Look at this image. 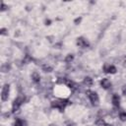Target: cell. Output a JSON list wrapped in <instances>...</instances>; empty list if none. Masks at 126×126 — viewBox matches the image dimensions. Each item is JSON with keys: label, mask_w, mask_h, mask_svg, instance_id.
Returning a JSON list of instances; mask_svg holds the SVG:
<instances>
[{"label": "cell", "mask_w": 126, "mask_h": 126, "mask_svg": "<svg viewBox=\"0 0 126 126\" xmlns=\"http://www.w3.org/2000/svg\"><path fill=\"white\" fill-rule=\"evenodd\" d=\"M67 102H68L67 100H56V101H53L52 102H51V106L63 109L65 107V105L67 104Z\"/></svg>", "instance_id": "6da1fadb"}, {"label": "cell", "mask_w": 126, "mask_h": 126, "mask_svg": "<svg viewBox=\"0 0 126 126\" xmlns=\"http://www.w3.org/2000/svg\"><path fill=\"white\" fill-rule=\"evenodd\" d=\"M9 97V86L5 85L2 89V93H1V99L2 101H7Z\"/></svg>", "instance_id": "7a4b0ae2"}, {"label": "cell", "mask_w": 126, "mask_h": 126, "mask_svg": "<svg viewBox=\"0 0 126 126\" xmlns=\"http://www.w3.org/2000/svg\"><path fill=\"white\" fill-rule=\"evenodd\" d=\"M89 97H90L91 101L93 102L94 104H99V96L97 95V93H94V92H89Z\"/></svg>", "instance_id": "3957f363"}, {"label": "cell", "mask_w": 126, "mask_h": 126, "mask_svg": "<svg viewBox=\"0 0 126 126\" xmlns=\"http://www.w3.org/2000/svg\"><path fill=\"white\" fill-rule=\"evenodd\" d=\"M104 70L107 73H111V74H114L116 72V68L112 65H105L104 67Z\"/></svg>", "instance_id": "277c9868"}, {"label": "cell", "mask_w": 126, "mask_h": 126, "mask_svg": "<svg viewBox=\"0 0 126 126\" xmlns=\"http://www.w3.org/2000/svg\"><path fill=\"white\" fill-rule=\"evenodd\" d=\"M101 87L104 89H108L111 86V83H110V81L108 80V79L105 78V79H102V80H101Z\"/></svg>", "instance_id": "5b68a950"}, {"label": "cell", "mask_w": 126, "mask_h": 126, "mask_svg": "<svg viewBox=\"0 0 126 126\" xmlns=\"http://www.w3.org/2000/svg\"><path fill=\"white\" fill-rule=\"evenodd\" d=\"M77 44L80 47H86V46H88V41H86V40H84L83 38H80L77 40Z\"/></svg>", "instance_id": "8992f818"}, {"label": "cell", "mask_w": 126, "mask_h": 126, "mask_svg": "<svg viewBox=\"0 0 126 126\" xmlns=\"http://www.w3.org/2000/svg\"><path fill=\"white\" fill-rule=\"evenodd\" d=\"M32 79L34 80V82L36 83H39L40 80V74L38 72H34L32 73Z\"/></svg>", "instance_id": "52a82bcc"}, {"label": "cell", "mask_w": 126, "mask_h": 126, "mask_svg": "<svg viewBox=\"0 0 126 126\" xmlns=\"http://www.w3.org/2000/svg\"><path fill=\"white\" fill-rule=\"evenodd\" d=\"M119 101H120V99H119L118 95H113V97H112V104L115 106H118L119 105Z\"/></svg>", "instance_id": "ba28073f"}, {"label": "cell", "mask_w": 126, "mask_h": 126, "mask_svg": "<svg viewBox=\"0 0 126 126\" xmlns=\"http://www.w3.org/2000/svg\"><path fill=\"white\" fill-rule=\"evenodd\" d=\"M84 85H86L87 87H90L93 85V80L90 78V77H86L84 79Z\"/></svg>", "instance_id": "9c48e42d"}, {"label": "cell", "mask_w": 126, "mask_h": 126, "mask_svg": "<svg viewBox=\"0 0 126 126\" xmlns=\"http://www.w3.org/2000/svg\"><path fill=\"white\" fill-rule=\"evenodd\" d=\"M25 123H24V121L21 120V119H17L15 121V124H14V126H24Z\"/></svg>", "instance_id": "30bf717a"}, {"label": "cell", "mask_w": 126, "mask_h": 126, "mask_svg": "<svg viewBox=\"0 0 126 126\" xmlns=\"http://www.w3.org/2000/svg\"><path fill=\"white\" fill-rule=\"evenodd\" d=\"M96 124L100 125V126H102V125H104V119H102V118H99L96 121Z\"/></svg>", "instance_id": "8fae6325"}, {"label": "cell", "mask_w": 126, "mask_h": 126, "mask_svg": "<svg viewBox=\"0 0 126 126\" xmlns=\"http://www.w3.org/2000/svg\"><path fill=\"white\" fill-rule=\"evenodd\" d=\"M73 60V55H71V54H69V55H67V57L65 58V61H66L67 63H70Z\"/></svg>", "instance_id": "7c38bea8"}, {"label": "cell", "mask_w": 126, "mask_h": 126, "mask_svg": "<svg viewBox=\"0 0 126 126\" xmlns=\"http://www.w3.org/2000/svg\"><path fill=\"white\" fill-rule=\"evenodd\" d=\"M119 118L122 120V121H125V120H126V113H125V112L120 113V114H119Z\"/></svg>", "instance_id": "4fadbf2b"}, {"label": "cell", "mask_w": 126, "mask_h": 126, "mask_svg": "<svg viewBox=\"0 0 126 126\" xmlns=\"http://www.w3.org/2000/svg\"><path fill=\"white\" fill-rule=\"evenodd\" d=\"M43 70H44L45 72H49L50 70H51V68H50L49 66H44V67H43Z\"/></svg>", "instance_id": "5bb4252c"}, {"label": "cell", "mask_w": 126, "mask_h": 126, "mask_svg": "<svg viewBox=\"0 0 126 126\" xmlns=\"http://www.w3.org/2000/svg\"><path fill=\"white\" fill-rule=\"evenodd\" d=\"M122 92H123V95H125L126 96V86L123 88V90H122Z\"/></svg>", "instance_id": "9a60e30c"}, {"label": "cell", "mask_w": 126, "mask_h": 126, "mask_svg": "<svg viewBox=\"0 0 126 126\" xmlns=\"http://www.w3.org/2000/svg\"><path fill=\"white\" fill-rule=\"evenodd\" d=\"M123 65H124V67H126V59L124 60V63H123Z\"/></svg>", "instance_id": "2e32d148"}, {"label": "cell", "mask_w": 126, "mask_h": 126, "mask_svg": "<svg viewBox=\"0 0 126 126\" xmlns=\"http://www.w3.org/2000/svg\"><path fill=\"white\" fill-rule=\"evenodd\" d=\"M80 21H81V19H77V20H76V23H78V22H80Z\"/></svg>", "instance_id": "e0dca14e"}, {"label": "cell", "mask_w": 126, "mask_h": 126, "mask_svg": "<svg viewBox=\"0 0 126 126\" xmlns=\"http://www.w3.org/2000/svg\"><path fill=\"white\" fill-rule=\"evenodd\" d=\"M68 126H75V125H74V124H69Z\"/></svg>", "instance_id": "ac0fdd59"}, {"label": "cell", "mask_w": 126, "mask_h": 126, "mask_svg": "<svg viewBox=\"0 0 126 126\" xmlns=\"http://www.w3.org/2000/svg\"><path fill=\"white\" fill-rule=\"evenodd\" d=\"M105 126H112V125H105Z\"/></svg>", "instance_id": "d6986e66"}]
</instances>
